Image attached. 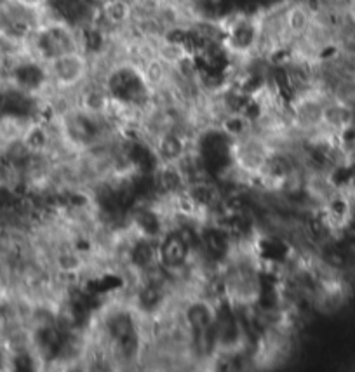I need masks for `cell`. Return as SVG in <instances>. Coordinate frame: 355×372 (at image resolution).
I'll use <instances>...</instances> for the list:
<instances>
[{"mask_svg": "<svg viewBox=\"0 0 355 372\" xmlns=\"http://www.w3.org/2000/svg\"><path fill=\"white\" fill-rule=\"evenodd\" d=\"M47 77L54 89L79 91L91 74L89 54L84 51H72L61 54L46 63Z\"/></svg>", "mask_w": 355, "mask_h": 372, "instance_id": "6da1fadb", "label": "cell"}]
</instances>
